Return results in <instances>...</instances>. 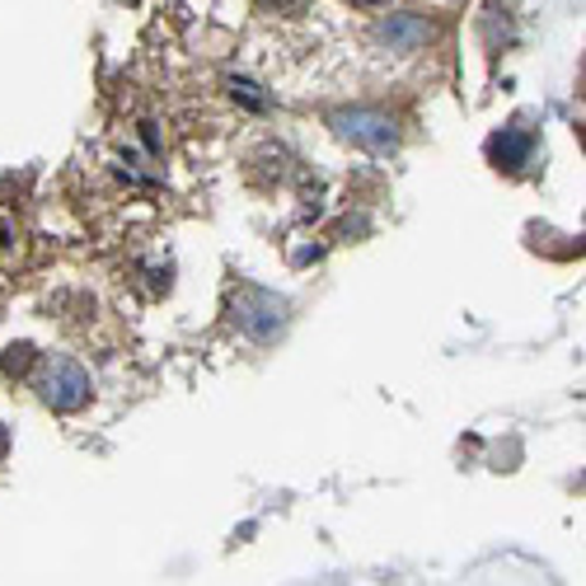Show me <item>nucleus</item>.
Returning <instances> with one entry per match:
<instances>
[{"label": "nucleus", "instance_id": "6", "mask_svg": "<svg viewBox=\"0 0 586 586\" xmlns=\"http://www.w3.org/2000/svg\"><path fill=\"white\" fill-rule=\"evenodd\" d=\"M230 89H235V99H244L249 108H263V94H259V85H249V81H230Z\"/></svg>", "mask_w": 586, "mask_h": 586}, {"label": "nucleus", "instance_id": "3", "mask_svg": "<svg viewBox=\"0 0 586 586\" xmlns=\"http://www.w3.org/2000/svg\"><path fill=\"white\" fill-rule=\"evenodd\" d=\"M338 136L352 141V146L371 151V155H390L399 146V127H394L385 113H371V108H352V113H338L334 118Z\"/></svg>", "mask_w": 586, "mask_h": 586}, {"label": "nucleus", "instance_id": "5", "mask_svg": "<svg viewBox=\"0 0 586 586\" xmlns=\"http://www.w3.org/2000/svg\"><path fill=\"white\" fill-rule=\"evenodd\" d=\"M530 151H535V141L526 132H502L488 141V160H493L498 169H521V165H530Z\"/></svg>", "mask_w": 586, "mask_h": 586}, {"label": "nucleus", "instance_id": "8", "mask_svg": "<svg viewBox=\"0 0 586 586\" xmlns=\"http://www.w3.org/2000/svg\"><path fill=\"white\" fill-rule=\"evenodd\" d=\"M5 446H10V441H5V432H0V455H5Z\"/></svg>", "mask_w": 586, "mask_h": 586}, {"label": "nucleus", "instance_id": "7", "mask_svg": "<svg viewBox=\"0 0 586 586\" xmlns=\"http://www.w3.org/2000/svg\"><path fill=\"white\" fill-rule=\"evenodd\" d=\"M259 5H267V10H300L306 0H259Z\"/></svg>", "mask_w": 586, "mask_h": 586}, {"label": "nucleus", "instance_id": "9", "mask_svg": "<svg viewBox=\"0 0 586 586\" xmlns=\"http://www.w3.org/2000/svg\"><path fill=\"white\" fill-rule=\"evenodd\" d=\"M352 5H375V0H352Z\"/></svg>", "mask_w": 586, "mask_h": 586}, {"label": "nucleus", "instance_id": "4", "mask_svg": "<svg viewBox=\"0 0 586 586\" xmlns=\"http://www.w3.org/2000/svg\"><path fill=\"white\" fill-rule=\"evenodd\" d=\"M380 43H385L390 52H418L422 43H432V24L418 20V14H390V20L380 24Z\"/></svg>", "mask_w": 586, "mask_h": 586}, {"label": "nucleus", "instance_id": "2", "mask_svg": "<svg viewBox=\"0 0 586 586\" xmlns=\"http://www.w3.org/2000/svg\"><path fill=\"white\" fill-rule=\"evenodd\" d=\"M235 324H240L253 343H273L282 334V324H287V300L273 291L244 287L235 296Z\"/></svg>", "mask_w": 586, "mask_h": 586}, {"label": "nucleus", "instance_id": "1", "mask_svg": "<svg viewBox=\"0 0 586 586\" xmlns=\"http://www.w3.org/2000/svg\"><path fill=\"white\" fill-rule=\"evenodd\" d=\"M38 394L47 408H57V414H75V408L89 399V375L81 361H71V357H47L43 375H38Z\"/></svg>", "mask_w": 586, "mask_h": 586}]
</instances>
